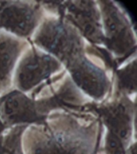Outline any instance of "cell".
Instances as JSON below:
<instances>
[{
    "label": "cell",
    "mask_w": 137,
    "mask_h": 154,
    "mask_svg": "<svg viewBox=\"0 0 137 154\" xmlns=\"http://www.w3.org/2000/svg\"><path fill=\"white\" fill-rule=\"evenodd\" d=\"M30 43L29 40L0 31V96L14 89V71Z\"/></svg>",
    "instance_id": "obj_10"
},
{
    "label": "cell",
    "mask_w": 137,
    "mask_h": 154,
    "mask_svg": "<svg viewBox=\"0 0 137 154\" xmlns=\"http://www.w3.org/2000/svg\"><path fill=\"white\" fill-rule=\"evenodd\" d=\"M0 119L8 129L18 126L43 124L46 118L38 115L31 96L12 89L0 96Z\"/></svg>",
    "instance_id": "obj_9"
},
{
    "label": "cell",
    "mask_w": 137,
    "mask_h": 154,
    "mask_svg": "<svg viewBox=\"0 0 137 154\" xmlns=\"http://www.w3.org/2000/svg\"><path fill=\"white\" fill-rule=\"evenodd\" d=\"M103 128L91 111L55 112L43 124L27 126L22 137L24 154H99Z\"/></svg>",
    "instance_id": "obj_1"
},
{
    "label": "cell",
    "mask_w": 137,
    "mask_h": 154,
    "mask_svg": "<svg viewBox=\"0 0 137 154\" xmlns=\"http://www.w3.org/2000/svg\"><path fill=\"white\" fill-rule=\"evenodd\" d=\"M30 43L55 58L67 68L86 55L88 43L61 17L47 14Z\"/></svg>",
    "instance_id": "obj_3"
},
{
    "label": "cell",
    "mask_w": 137,
    "mask_h": 154,
    "mask_svg": "<svg viewBox=\"0 0 137 154\" xmlns=\"http://www.w3.org/2000/svg\"><path fill=\"white\" fill-rule=\"evenodd\" d=\"M46 14L39 1H0V31L30 40Z\"/></svg>",
    "instance_id": "obj_8"
},
{
    "label": "cell",
    "mask_w": 137,
    "mask_h": 154,
    "mask_svg": "<svg viewBox=\"0 0 137 154\" xmlns=\"http://www.w3.org/2000/svg\"><path fill=\"white\" fill-rule=\"evenodd\" d=\"M97 3L100 11L103 48L117 68L136 56L135 30L129 14L120 3L115 1H97Z\"/></svg>",
    "instance_id": "obj_4"
},
{
    "label": "cell",
    "mask_w": 137,
    "mask_h": 154,
    "mask_svg": "<svg viewBox=\"0 0 137 154\" xmlns=\"http://www.w3.org/2000/svg\"><path fill=\"white\" fill-rule=\"evenodd\" d=\"M27 126H18L5 131L0 140V154H24L22 137Z\"/></svg>",
    "instance_id": "obj_12"
},
{
    "label": "cell",
    "mask_w": 137,
    "mask_h": 154,
    "mask_svg": "<svg viewBox=\"0 0 137 154\" xmlns=\"http://www.w3.org/2000/svg\"><path fill=\"white\" fill-rule=\"evenodd\" d=\"M64 70L63 66L52 55L30 43L16 66L13 88L31 96Z\"/></svg>",
    "instance_id": "obj_7"
},
{
    "label": "cell",
    "mask_w": 137,
    "mask_h": 154,
    "mask_svg": "<svg viewBox=\"0 0 137 154\" xmlns=\"http://www.w3.org/2000/svg\"><path fill=\"white\" fill-rule=\"evenodd\" d=\"M41 3L47 14L65 19L89 44L103 48V35L97 1H54Z\"/></svg>",
    "instance_id": "obj_6"
},
{
    "label": "cell",
    "mask_w": 137,
    "mask_h": 154,
    "mask_svg": "<svg viewBox=\"0 0 137 154\" xmlns=\"http://www.w3.org/2000/svg\"><path fill=\"white\" fill-rule=\"evenodd\" d=\"M6 130H7V128L4 127V125H3V124H2V120H1V119H0V140H1V138H2V135H3V133H4Z\"/></svg>",
    "instance_id": "obj_14"
},
{
    "label": "cell",
    "mask_w": 137,
    "mask_h": 154,
    "mask_svg": "<svg viewBox=\"0 0 137 154\" xmlns=\"http://www.w3.org/2000/svg\"><path fill=\"white\" fill-rule=\"evenodd\" d=\"M136 56L120 65L113 72L110 97L127 96L136 98Z\"/></svg>",
    "instance_id": "obj_11"
},
{
    "label": "cell",
    "mask_w": 137,
    "mask_h": 154,
    "mask_svg": "<svg viewBox=\"0 0 137 154\" xmlns=\"http://www.w3.org/2000/svg\"><path fill=\"white\" fill-rule=\"evenodd\" d=\"M29 96L34 100L38 114L43 118L55 112H90L94 103L74 84L65 70Z\"/></svg>",
    "instance_id": "obj_5"
},
{
    "label": "cell",
    "mask_w": 137,
    "mask_h": 154,
    "mask_svg": "<svg viewBox=\"0 0 137 154\" xmlns=\"http://www.w3.org/2000/svg\"><path fill=\"white\" fill-rule=\"evenodd\" d=\"M136 98L109 97L101 103H93L90 110L103 126L100 149L103 154H125L127 148L136 141Z\"/></svg>",
    "instance_id": "obj_2"
},
{
    "label": "cell",
    "mask_w": 137,
    "mask_h": 154,
    "mask_svg": "<svg viewBox=\"0 0 137 154\" xmlns=\"http://www.w3.org/2000/svg\"><path fill=\"white\" fill-rule=\"evenodd\" d=\"M125 154H136V141L133 142L126 150Z\"/></svg>",
    "instance_id": "obj_13"
}]
</instances>
